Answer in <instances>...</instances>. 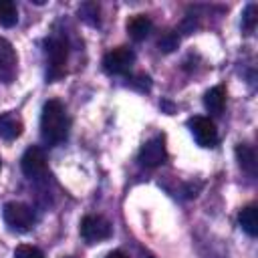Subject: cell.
<instances>
[{
    "mask_svg": "<svg viewBox=\"0 0 258 258\" xmlns=\"http://www.w3.org/2000/svg\"><path fill=\"white\" fill-rule=\"evenodd\" d=\"M107 258H129V256L125 252H121V250H113V252L107 254Z\"/></svg>",
    "mask_w": 258,
    "mask_h": 258,
    "instance_id": "ac0fdd59",
    "label": "cell"
},
{
    "mask_svg": "<svg viewBox=\"0 0 258 258\" xmlns=\"http://www.w3.org/2000/svg\"><path fill=\"white\" fill-rule=\"evenodd\" d=\"M151 30H153V22H151V18L145 16V14H137V16H133V18L127 22V32H129V36H131L133 40H137V42H139V40H145Z\"/></svg>",
    "mask_w": 258,
    "mask_h": 258,
    "instance_id": "9c48e42d",
    "label": "cell"
},
{
    "mask_svg": "<svg viewBox=\"0 0 258 258\" xmlns=\"http://www.w3.org/2000/svg\"><path fill=\"white\" fill-rule=\"evenodd\" d=\"M69 117L64 105L58 99H50L42 107L40 115V135L46 145H58L69 135Z\"/></svg>",
    "mask_w": 258,
    "mask_h": 258,
    "instance_id": "6da1fadb",
    "label": "cell"
},
{
    "mask_svg": "<svg viewBox=\"0 0 258 258\" xmlns=\"http://www.w3.org/2000/svg\"><path fill=\"white\" fill-rule=\"evenodd\" d=\"M165 159H167V151L163 137H153L139 149V163L145 167H157Z\"/></svg>",
    "mask_w": 258,
    "mask_h": 258,
    "instance_id": "ba28073f",
    "label": "cell"
},
{
    "mask_svg": "<svg viewBox=\"0 0 258 258\" xmlns=\"http://www.w3.org/2000/svg\"><path fill=\"white\" fill-rule=\"evenodd\" d=\"M111 234H113L111 222L103 216H85L81 220V236L89 244L107 240V238H111Z\"/></svg>",
    "mask_w": 258,
    "mask_h": 258,
    "instance_id": "3957f363",
    "label": "cell"
},
{
    "mask_svg": "<svg viewBox=\"0 0 258 258\" xmlns=\"http://www.w3.org/2000/svg\"><path fill=\"white\" fill-rule=\"evenodd\" d=\"M256 20H258V8L256 4H248L246 10H244V16H242V26L246 32H252L254 26H256Z\"/></svg>",
    "mask_w": 258,
    "mask_h": 258,
    "instance_id": "9a60e30c",
    "label": "cell"
},
{
    "mask_svg": "<svg viewBox=\"0 0 258 258\" xmlns=\"http://www.w3.org/2000/svg\"><path fill=\"white\" fill-rule=\"evenodd\" d=\"M18 22V8L12 0H0V26L12 28Z\"/></svg>",
    "mask_w": 258,
    "mask_h": 258,
    "instance_id": "5bb4252c",
    "label": "cell"
},
{
    "mask_svg": "<svg viewBox=\"0 0 258 258\" xmlns=\"http://www.w3.org/2000/svg\"><path fill=\"white\" fill-rule=\"evenodd\" d=\"M14 258H44V254L34 246H18L14 250Z\"/></svg>",
    "mask_w": 258,
    "mask_h": 258,
    "instance_id": "2e32d148",
    "label": "cell"
},
{
    "mask_svg": "<svg viewBox=\"0 0 258 258\" xmlns=\"http://www.w3.org/2000/svg\"><path fill=\"white\" fill-rule=\"evenodd\" d=\"M20 167H22V173L30 179H36L40 175L46 173V157H44V151L36 145L28 147L20 159Z\"/></svg>",
    "mask_w": 258,
    "mask_h": 258,
    "instance_id": "8992f818",
    "label": "cell"
},
{
    "mask_svg": "<svg viewBox=\"0 0 258 258\" xmlns=\"http://www.w3.org/2000/svg\"><path fill=\"white\" fill-rule=\"evenodd\" d=\"M238 222L242 226V230L248 234V236H256L258 234V210L256 206H246L240 210L238 214Z\"/></svg>",
    "mask_w": 258,
    "mask_h": 258,
    "instance_id": "7c38bea8",
    "label": "cell"
},
{
    "mask_svg": "<svg viewBox=\"0 0 258 258\" xmlns=\"http://www.w3.org/2000/svg\"><path fill=\"white\" fill-rule=\"evenodd\" d=\"M236 159H238V163H240V167H242L244 171H248L250 175L256 173V151H254L250 145L240 143V145L236 147Z\"/></svg>",
    "mask_w": 258,
    "mask_h": 258,
    "instance_id": "4fadbf2b",
    "label": "cell"
},
{
    "mask_svg": "<svg viewBox=\"0 0 258 258\" xmlns=\"http://www.w3.org/2000/svg\"><path fill=\"white\" fill-rule=\"evenodd\" d=\"M2 218H4L6 226L10 230H14V232H28L34 226V222H36V216H34L32 208L22 204V202H8V204H4Z\"/></svg>",
    "mask_w": 258,
    "mask_h": 258,
    "instance_id": "7a4b0ae2",
    "label": "cell"
},
{
    "mask_svg": "<svg viewBox=\"0 0 258 258\" xmlns=\"http://www.w3.org/2000/svg\"><path fill=\"white\" fill-rule=\"evenodd\" d=\"M226 105V89L224 87H212L210 91H206L204 95V107L212 113V115H220L224 111Z\"/></svg>",
    "mask_w": 258,
    "mask_h": 258,
    "instance_id": "8fae6325",
    "label": "cell"
},
{
    "mask_svg": "<svg viewBox=\"0 0 258 258\" xmlns=\"http://www.w3.org/2000/svg\"><path fill=\"white\" fill-rule=\"evenodd\" d=\"M0 167H2V159H0Z\"/></svg>",
    "mask_w": 258,
    "mask_h": 258,
    "instance_id": "d6986e66",
    "label": "cell"
},
{
    "mask_svg": "<svg viewBox=\"0 0 258 258\" xmlns=\"http://www.w3.org/2000/svg\"><path fill=\"white\" fill-rule=\"evenodd\" d=\"M159 46H161L165 52H169V50H173V48L177 46V38H175L173 34H167L165 38H161V40H159Z\"/></svg>",
    "mask_w": 258,
    "mask_h": 258,
    "instance_id": "e0dca14e",
    "label": "cell"
},
{
    "mask_svg": "<svg viewBox=\"0 0 258 258\" xmlns=\"http://www.w3.org/2000/svg\"><path fill=\"white\" fill-rule=\"evenodd\" d=\"M46 58L50 62V73L48 79H56L62 75L64 71V62H67V42L60 38H48L46 40Z\"/></svg>",
    "mask_w": 258,
    "mask_h": 258,
    "instance_id": "52a82bcc",
    "label": "cell"
},
{
    "mask_svg": "<svg viewBox=\"0 0 258 258\" xmlns=\"http://www.w3.org/2000/svg\"><path fill=\"white\" fill-rule=\"evenodd\" d=\"M135 62V52L127 46H117L103 56V69L109 75H125Z\"/></svg>",
    "mask_w": 258,
    "mask_h": 258,
    "instance_id": "277c9868",
    "label": "cell"
},
{
    "mask_svg": "<svg viewBox=\"0 0 258 258\" xmlns=\"http://www.w3.org/2000/svg\"><path fill=\"white\" fill-rule=\"evenodd\" d=\"M22 133V121L14 113H2L0 115V137L6 141H12L20 137Z\"/></svg>",
    "mask_w": 258,
    "mask_h": 258,
    "instance_id": "30bf717a",
    "label": "cell"
},
{
    "mask_svg": "<svg viewBox=\"0 0 258 258\" xmlns=\"http://www.w3.org/2000/svg\"><path fill=\"white\" fill-rule=\"evenodd\" d=\"M187 125H189V131L200 147H214L218 143V129L212 119L196 115L187 121Z\"/></svg>",
    "mask_w": 258,
    "mask_h": 258,
    "instance_id": "5b68a950",
    "label": "cell"
}]
</instances>
